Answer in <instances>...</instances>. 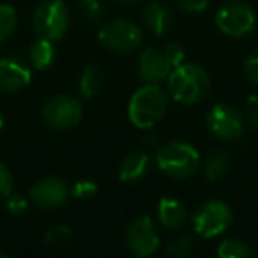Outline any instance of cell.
<instances>
[{
    "mask_svg": "<svg viewBox=\"0 0 258 258\" xmlns=\"http://www.w3.org/2000/svg\"><path fill=\"white\" fill-rule=\"evenodd\" d=\"M168 110V96L159 83H145L131 96L127 104L129 122L138 129H152L163 120Z\"/></svg>",
    "mask_w": 258,
    "mask_h": 258,
    "instance_id": "1",
    "label": "cell"
},
{
    "mask_svg": "<svg viewBox=\"0 0 258 258\" xmlns=\"http://www.w3.org/2000/svg\"><path fill=\"white\" fill-rule=\"evenodd\" d=\"M168 92L180 104H198L211 90V76L198 64H180L170 71Z\"/></svg>",
    "mask_w": 258,
    "mask_h": 258,
    "instance_id": "2",
    "label": "cell"
},
{
    "mask_svg": "<svg viewBox=\"0 0 258 258\" xmlns=\"http://www.w3.org/2000/svg\"><path fill=\"white\" fill-rule=\"evenodd\" d=\"M154 161L166 177L182 180L195 175L200 168V152L187 142L172 140L156 151Z\"/></svg>",
    "mask_w": 258,
    "mask_h": 258,
    "instance_id": "3",
    "label": "cell"
},
{
    "mask_svg": "<svg viewBox=\"0 0 258 258\" xmlns=\"http://www.w3.org/2000/svg\"><path fill=\"white\" fill-rule=\"evenodd\" d=\"M99 43L111 53L125 55L138 50L144 43V30L135 22L124 18L110 20L97 32Z\"/></svg>",
    "mask_w": 258,
    "mask_h": 258,
    "instance_id": "4",
    "label": "cell"
},
{
    "mask_svg": "<svg viewBox=\"0 0 258 258\" xmlns=\"http://www.w3.org/2000/svg\"><path fill=\"white\" fill-rule=\"evenodd\" d=\"M69 9L62 0H44L37 6L32 16L34 30L39 37L50 41H60L69 29Z\"/></svg>",
    "mask_w": 258,
    "mask_h": 258,
    "instance_id": "5",
    "label": "cell"
},
{
    "mask_svg": "<svg viewBox=\"0 0 258 258\" xmlns=\"http://www.w3.org/2000/svg\"><path fill=\"white\" fill-rule=\"evenodd\" d=\"M216 27L225 36L239 39L256 27V13L247 2L226 0L216 13Z\"/></svg>",
    "mask_w": 258,
    "mask_h": 258,
    "instance_id": "6",
    "label": "cell"
},
{
    "mask_svg": "<svg viewBox=\"0 0 258 258\" xmlns=\"http://www.w3.org/2000/svg\"><path fill=\"white\" fill-rule=\"evenodd\" d=\"M233 223V211L223 200H207L193 212V228L204 239L225 233Z\"/></svg>",
    "mask_w": 258,
    "mask_h": 258,
    "instance_id": "7",
    "label": "cell"
},
{
    "mask_svg": "<svg viewBox=\"0 0 258 258\" xmlns=\"http://www.w3.org/2000/svg\"><path fill=\"white\" fill-rule=\"evenodd\" d=\"M205 125L221 142L239 140L244 135V115L228 103H218L207 111Z\"/></svg>",
    "mask_w": 258,
    "mask_h": 258,
    "instance_id": "8",
    "label": "cell"
},
{
    "mask_svg": "<svg viewBox=\"0 0 258 258\" xmlns=\"http://www.w3.org/2000/svg\"><path fill=\"white\" fill-rule=\"evenodd\" d=\"M43 120L48 127L55 131H68L80 124L83 117V108L76 97L60 94L48 101L43 106Z\"/></svg>",
    "mask_w": 258,
    "mask_h": 258,
    "instance_id": "9",
    "label": "cell"
},
{
    "mask_svg": "<svg viewBox=\"0 0 258 258\" xmlns=\"http://www.w3.org/2000/svg\"><path fill=\"white\" fill-rule=\"evenodd\" d=\"M159 244L161 239L151 216H140L125 230V246L129 253L138 258L152 256L159 249Z\"/></svg>",
    "mask_w": 258,
    "mask_h": 258,
    "instance_id": "10",
    "label": "cell"
},
{
    "mask_svg": "<svg viewBox=\"0 0 258 258\" xmlns=\"http://www.w3.org/2000/svg\"><path fill=\"white\" fill-rule=\"evenodd\" d=\"M71 189L68 184L58 177H44L37 180L30 189V202L43 211H55L60 209L68 202Z\"/></svg>",
    "mask_w": 258,
    "mask_h": 258,
    "instance_id": "11",
    "label": "cell"
},
{
    "mask_svg": "<svg viewBox=\"0 0 258 258\" xmlns=\"http://www.w3.org/2000/svg\"><path fill=\"white\" fill-rule=\"evenodd\" d=\"M172 66L166 60L163 50L154 46H147L138 57L137 64V73L138 78L144 83H159L163 80L168 78L170 71H172Z\"/></svg>",
    "mask_w": 258,
    "mask_h": 258,
    "instance_id": "12",
    "label": "cell"
},
{
    "mask_svg": "<svg viewBox=\"0 0 258 258\" xmlns=\"http://www.w3.org/2000/svg\"><path fill=\"white\" fill-rule=\"evenodd\" d=\"M32 80V69L18 57L0 58V92H18Z\"/></svg>",
    "mask_w": 258,
    "mask_h": 258,
    "instance_id": "13",
    "label": "cell"
},
{
    "mask_svg": "<svg viewBox=\"0 0 258 258\" xmlns=\"http://www.w3.org/2000/svg\"><path fill=\"white\" fill-rule=\"evenodd\" d=\"M149 170H151V156L147 152H129L118 166V179L124 184H137L149 175Z\"/></svg>",
    "mask_w": 258,
    "mask_h": 258,
    "instance_id": "14",
    "label": "cell"
},
{
    "mask_svg": "<svg viewBox=\"0 0 258 258\" xmlns=\"http://www.w3.org/2000/svg\"><path fill=\"white\" fill-rule=\"evenodd\" d=\"M158 221L166 230H179L187 219V209L179 198L163 197L158 204Z\"/></svg>",
    "mask_w": 258,
    "mask_h": 258,
    "instance_id": "15",
    "label": "cell"
},
{
    "mask_svg": "<svg viewBox=\"0 0 258 258\" xmlns=\"http://www.w3.org/2000/svg\"><path fill=\"white\" fill-rule=\"evenodd\" d=\"M144 25L152 36L161 37L173 27V15L161 2H151L144 9Z\"/></svg>",
    "mask_w": 258,
    "mask_h": 258,
    "instance_id": "16",
    "label": "cell"
},
{
    "mask_svg": "<svg viewBox=\"0 0 258 258\" xmlns=\"http://www.w3.org/2000/svg\"><path fill=\"white\" fill-rule=\"evenodd\" d=\"M57 58V50H55L53 41L39 37L34 41L29 48V62L34 69L37 71H44V69L51 68V64Z\"/></svg>",
    "mask_w": 258,
    "mask_h": 258,
    "instance_id": "17",
    "label": "cell"
},
{
    "mask_svg": "<svg viewBox=\"0 0 258 258\" xmlns=\"http://www.w3.org/2000/svg\"><path fill=\"white\" fill-rule=\"evenodd\" d=\"M230 166H232V161H230V156L226 151H221V149H216L211 154L205 158L204 163V172L205 177H207L211 182H221L230 172Z\"/></svg>",
    "mask_w": 258,
    "mask_h": 258,
    "instance_id": "18",
    "label": "cell"
},
{
    "mask_svg": "<svg viewBox=\"0 0 258 258\" xmlns=\"http://www.w3.org/2000/svg\"><path fill=\"white\" fill-rule=\"evenodd\" d=\"M104 85V76L103 71H101L97 66L94 64H87L85 68L82 69L78 78V89L80 94H82L85 99H92L97 94L103 90Z\"/></svg>",
    "mask_w": 258,
    "mask_h": 258,
    "instance_id": "19",
    "label": "cell"
},
{
    "mask_svg": "<svg viewBox=\"0 0 258 258\" xmlns=\"http://www.w3.org/2000/svg\"><path fill=\"white\" fill-rule=\"evenodd\" d=\"M216 254L219 258H249L253 254V249L249 244L240 239H226L216 249Z\"/></svg>",
    "mask_w": 258,
    "mask_h": 258,
    "instance_id": "20",
    "label": "cell"
},
{
    "mask_svg": "<svg viewBox=\"0 0 258 258\" xmlns=\"http://www.w3.org/2000/svg\"><path fill=\"white\" fill-rule=\"evenodd\" d=\"M44 242L53 249H66L73 242V230L68 225H55L46 230Z\"/></svg>",
    "mask_w": 258,
    "mask_h": 258,
    "instance_id": "21",
    "label": "cell"
},
{
    "mask_svg": "<svg viewBox=\"0 0 258 258\" xmlns=\"http://www.w3.org/2000/svg\"><path fill=\"white\" fill-rule=\"evenodd\" d=\"M16 27H18V13H16V9L8 4H0V43L9 39L15 34Z\"/></svg>",
    "mask_w": 258,
    "mask_h": 258,
    "instance_id": "22",
    "label": "cell"
},
{
    "mask_svg": "<svg viewBox=\"0 0 258 258\" xmlns=\"http://www.w3.org/2000/svg\"><path fill=\"white\" fill-rule=\"evenodd\" d=\"M193 251H195V242H193V239H191V235H187V233L175 235L168 244H166V253L173 258L191 256Z\"/></svg>",
    "mask_w": 258,
    "mask_h": 258,
    "instance_id": "23",
    "label": "cell"
},
{
    "mask_svg": "<svg viewBox=\"0 0 258 258\" xmlns=\"http://www.w3.org/2000/svg\"><path fill=\"white\" fill-rule=\"evenodd\" d=\"M76 9L80 18L87 23H97L103 18V6L99 0H78Z\"/></svg>",
    "mask_w": 258,
    "mask_h": 258,
    "instance_id": "24",
    "label": "cell"
},
{
    "mask_svg": "<svg viewBox=\"0 0 258 258\" xmlns=\"http://www.w3.org/2000/svg\"><path fill=\"white\" fill-rule=\"evenodd\" d=\"M97 193V184L94 180H78L75 186L71 187V195L78 200H90L94 195Z\"/></svg>",
    "mask_w": 258,
    "mask_h": 258,
    "instance_id": "25",
    "label": "cell"
},
{
    "mask_svg": "<svg viewBox=\"0 0 258 258\" xmlns=\"http://www.w3.org/2000/svg\"><path fill=\"white\" fill-rule=\"evenodd\" d=\"M163 53H165L166 60L170 62V66H172V68H177V66L184 64V58H186V50H184L179 43L166 44L165 50H163Z\"/></svg>",
    "mask_w": 258,
    "mask_h": 258,
    "instance_id": "26",
    "label": "cell"
},
{
    "mask_svg": "<svg viewBox=\"0 0 258 258\" xmlns=\"http://www.w3.org/2000/svg\"><path fill=\"white\" fill-rule=\"evenodd\" d=\"M244 75L253 85L258 87V48L254 51H251L246 60H244Z\"/></svg>",
    "mask_w": 258,
    "mask_h": 258,
    "instance_id": "27",
    "label": "cell"
},
{
    "mask_svg": "<svg viewBox=\"0 0 258 258\" xmlns=\"http://www.w3.org/2000/svg\"><path fill=\"white\" fill-rule=\"evenodd\" d=\"M13 186H15V180H13L11 170L0 161V198L2 200L13 193Z\"/></svg>",
    "mask_w": 258,
    "mask_h": 258,
    "instance_id": "28",
    "label": "cell"
},
{
    "mask_svg": "<svg viewBox=\"0 0 258 258\" xmlns=\"http://www.w3.org/2000/svg\"><path fill=\"white\" fill-rule=\"evenodd\" d=\"M4 200H6L8 211L13 212V214H23V212L27 211V207H29V200L20 193H11L9 197H6Z\"/></svg>",
    "mask_w": 258,
    "mask_h": 258,
    "instance_id": "29",
    "label": "cell"
},
{
    "mask_svg": "<svg viewBox=\"0 0 258 258\" xmlns=\"http://www.w3.org/2000/svg\"><path fill=\"white\" fill-rule=\"evenodd\" d=\"M180 11L186 15H198V13L205 11L211 0H175Z\"/></svg>",
    "mask_w": 258,
    "mask_h": 258,
    "instance_id": "30",
    "label": "cell"
},
{
    "mask_svg": "<svg viewBox=\"0 0 258 258\" xmlns=\"http://www.w3.org/2000/svg\"><path fill=\"white\" fill-rule=\"evenodd\" d=\"M246 117L254 131H258V94H251L246 101Z\"/></svg>",
    "mask_w": 258,
    "mask_h": 258,
    "instance_id": "31",
    "label": "cell"
},
{
    "mask_svg": "<svg viewBox=\"0 0 258 258\" xmlns=\"http://www.w3.org/2000/svg\"><path fill=\"white\" fill-rule=\"evenodd\" d=\"M2 127H4V115L0 113V131H2Z\"/></svg>",
    "mask_w": 258,
    "mask_h": 258,
    "instance_id": "32",
    "label": "cell"
},
{
    "mask_svg": "<svg viewBox=\"0 0 258 258\" xmlns=\"http://www.w3.org/2000/svg\"><path fill=\"white\" fill-rule=\"evenodd\" d=\"M120 2H125V4H135V2H140V0H120Z\"/></svg>",
    "mask_w": 258,
    "mask_h": 258,
    "instance_id": "33",
    "label": "cell"
}]
</instances>
